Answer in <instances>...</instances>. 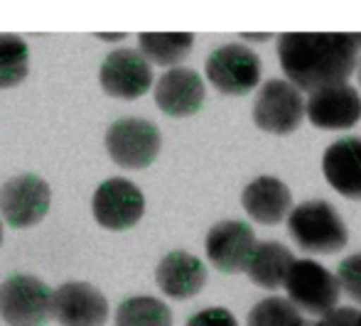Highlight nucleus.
I'll list each match as a JSON object with an SVG mask.
<instances>
[{"label":"nucleus","instance_id":"obj_1","mask_svg":"<svg viewBox=\"0 0 361 326\" xmlns=\"http://www.w3.org/2000/svg\"><path fill=\"white\" fill-rule=\"evenodd\" d=\"M359 52L361 35L286 32L278 39V59L288 81L307 94L347 84L359 66Z\"/></svg>","mask_w":361,"mask_h":326},{"label":"nucleus","instance_id":"obj_2","mask_svg":"<svg viewBox=\"0 0 361 326\" xmlns=\"http://www.w3.org/2000/svg\"><path fill=\"white\" fill-rule=\"evenodd\" d=\"M288 231L305 253L332 256L349 243L347 223L329 201L314 199L295 206L288 216Z\"/></svg>","mask_w":361,"mask_h":326},{"label":"nucleus","instance_id":"obj_3","mask_svg":"<svg viewBox=\"0 0 361 326\" xmlns=\"http://www.w3.org/2000/svg\"><path fill=\"white\" fill-rule=\"evenodd\" d=\"M52 297L35 275H10L0 284V319L8 326H44L52 319Z\"/></svg>","mask_w":361,"mask_h":326},{"label":"nucleus","instance_id":"obj_4","mask_svg":"<svg viewBox=\"0 0 361 326\" xmlns=\"http://www.w3.org/2000/svg\"><path fill=\"white\" fill-rule=\"evenodd\" d=\"M106 150L123 170H145L160 155L162 135L155 123L143 118H121L106 130Z\"/></svg>","mask_w":361,"mask_h":326},{"label":"nucleus","instance_id":"obj_5","mask_svg":"<svg viewBox=\"0 0 361 326\" xmlns=\"http://www.w3.org/2000/svg\"><path fill=\"white\" fill-rule=\"evenodd\" d=\"M305 106L298 86L288 79H271L253 101V123L273 135H290L307 118Z\"/></svg>","mask_w":361,"mask_h":326},{"label":"nucleus","instance_id":"obj_6","mask_svg":"<svg viewBox=\"0 0 361 326\" xmlns=\"http://www.w3.org/2000/svg\"><path fill=\"white\" fill-rule=\"evenodd\" d=\"M286 289L288 299L300 312L319 314V317L337 309L339 294H342L337 275L314 261H295L286 280Z\"/></svg>","mask_w":361,"mask_h":326},{"label":"nucleus","instance_id":"obj_7","mask_svg":"<svg viewBox=\"0 0 361 326\" xmlns=\"http://www.w3.org/2000/svg\"><path fill=\"white\" fill-rule=\"evenodd\" d=\"M207 79L224 96H246L261 84V59L243 44H224L207 59Z\"/></svg>","mask_w":361,"mask_h":326},{"label":"nucleus","instance_id":"obj_8","mask_svg":"<svg viewBox=\"0 0 361 326\" xmlns=\"http://www.w3.org/2000/svg\"><path fill=\"white\" fill-rule=\"evenodd\" d=\"M52 189L37 175H18L0 187V216L13 228L37 226L49 211Z\"/></svg>","mask_w":361,"mask_h":326},{"label":"nucleus","instance_id":"obj_9","mask_svg":"<svg viewBox=\"0 0 361 326\" xmlns=\"http://www.w3.org/2000/svg\"><path fill=\"white\" fill-rule=\"evenodd\" d=\"M91 211L101 228L109 231H128L143 218L145 213V196L133 182L121 180H106L99 184L94 199H91Z\"/></svg>","mask_w":361,"mask_h":326},{"label":"nucleus","instance_id":"obj_10","mask_svg":"<svg viewBox=\"0 0 361 326\" xmlns=\"http://www.w3.org/2000/svg\"><path fill=\"white\" fill-rule=\"evenodd\" d=\"M99 81L114 99L135 101L152 86V66L138 49H114L101 64Z\"/></svg>","mask_w":361,"mask_h":326},{"label":"nucleus","instance_id":"obj_11","mask_svg":"<svg viewBox=\"0 0 361 326\" xmlns=\"http://www.w3.org/2000/svg\"><path fill=\"white\" fill-rule=\"evenodd\" d=\"M256 246L258 241L253 236V228L243 221L216 223L207 233V243H204L209 263L226 275H236L241 270H246Z\"/></svg>","mask_w":361,"mask_h":326},{"label":"nucleus","instance_id":"obj_12","mask_svg":"<svg viewBox=\"0 0 361 326\" xmlns=\"http://www.w3.org/2000/svg\"><path fill=\"white\" fill-rule=\"evenodd\" d=\"M307 120L322 130H349L361 120V96L354 86H329L307 99Z\"/></svg>","mask_w":361,"mask_h":326},{"label":"nucleus","instance_id":"obj_13","mask_svg":"<svg viewBox=\"0 0 361 326\" xmlns=\"http://www.w3.org/2000/svg\"><path fill=\"white\" fill-rule=\"evenodd\" d=\"M52 317L62 326H104L109 302L89 282H67L52 297Z\"/></svg>","mask_w":361,"mask_h":326},{"label":"nucleus","instance_id":"obj_14","mask_svg":"<svg viewBox=\"0 0 361 326\" xmlns=\"http://www.w3.org/2000/svg\"><path fill=\"white\" fill-rule=\"evenodd\" d=\"M204 81L195 69L175 66L165 71L155 84V104L165 115L190 118L204 104Z\"/></svg>","mask_w":361,"mask_h":326},{"label":"nucleus","instance_id":"obj_15","mask_svg":"<svg viewBox=\"0 0 361 326\" xmlns=\"http://www.w3.org/2000/svg\"><path fill=\"white\" fill-rule=\"evenodd\" d=\"M322 172L342 196L361 201V137H342L324 150Z\"/></svg>","mask_w":361,"mask_h":326},{"label":"nucleus","instance_id":"obj_16","mask_svg":"<svg viewBox=\"0 0 361 326\" xmlns=\"http://www.w3.org/2000/svg\"><path fill=\"white\" fill-rule=\"evenodd\" d=\"M155 282L167 297L190 299L207 284V268L197 256L185 251H172L157 263Z\"/></svg>","mask_w":361,"mask_h":326},{"label":"nucleus","instance_id":"obj_17","mask_svg":"<svg viewBox=\"0 0 361 326\" xmlns=\"http://www.w3.org/2000/svg\"><path fill=\"white\" fill-rule=\"evenodd\" d=\"M241 203L253 221L276 226L293 211V194L288 184L276 177H258L243 189Z\"/></svg>","mask_w":361,"mask_h":326},{"label":"nucleus","instance_id":"obj_18","mask_svg":"<svg viewBox=\"0 0 361 326\" xmlns=\"http://www.w3.org/2000/svg\"><path fill=\"white\" fill-rule=\"evenodd\" d=\"M293 265H295V258L286 246L266 241L256 246L246 272H248V277H251V282L258 284V287L278 289V287H286V280H288L290 270H293Z\"/></svg>","mask_w":361,"mask_h":326},{"label":"nucleus","instance_id":"obj_19","mask_svg":"<svg viewBox=\"0 0 361 326\" xmlns=\"http://www.w3.org/2000/svg\"><path fill=\"white\" fill-rule=\"evenodd\" d=\"M195 47L192 32H143L138 35V52L150 64L172 66L180 64Z\"/></svg>","mask_w":361,"mask_h":326},{"label":"nucleus","instance_id":"obj_20","mask_svg":"<svg viewBox=\"0 0 361 326\" xmlns=\"http://www.w3.org/2000/svg\"><path fill=\"white\" fill-rule=\"evenodd\" d=\"M116 326H172V312L157 297H130L121 302Z\"/></svg>","mask_w":361,"mask_h":326},{"label":"nucleus","instance_id":"obj_21","mask_svg":"<svg viewBox=\"0 0 361 326\" xmlns=\"http://www.w3.org/2000/svg\"><path fill=\"white\" fill-rule=\"evenodd\" d=\"M30 74V47L15 35H0V89H15Z\"/></svg>","mask_w":361,"mask_h":326},{"label":"nucleus","instance_id":"obj_22","mask_svg":"<svg viewBox=\"0 0 361 326\" xmlns=\"http://www.w3.org/2000/svg\"><path fill=\"white\" fill-rule=\"evenodd\" d=\"M305 319L290 299L266 297L248 312L246 326H302Z\"/></svg>","mask_w":361,"mask_h":326},{"label":"nucleus","instance_id":"obj_23","mask_svg":"<svg viewBox=\"0 0 361 326\" xmlns=\"http://www.w3.org/2000/svg\"><path fill=\"white\" fill-rule=\"evenodd\" d=\"M339 284H342V292L349 294L354 302L361 304V253L359 256H349L339 263L337 270Z\"/></svg>","mask_w":361,"mask_h":326},{"label":"nucleus","instance_id":"obj_24","mask_svg":"<svg viewBox=\"0 0 361 326\" xmlns=\"http://www.w3.org/2000/svg\"><path fill=\"white\" fill-rule=\"evenodd\" d=\"M187 326H238L236 317L224 307H209L197 312L195 317L187 322Z\"/></svg>","mask_w":361,"mask_h":326},{"label":"nucleus","instance_id":"obj_25","mask_svg":"<svg viewBox=\"0 0 361 326\" xmlns=\"http://www.w3.org/2000/svg\"><path fill=\"white\" fill-rule=\"evenodd\" d=\"M314 326H361V314L352 307H337L324 317H319Z\"/></svg>","mask_w":361,"mask_h":326},{"label":"nucleus","instance_id":"obj_26","mask_svg":"<svg viewBox=\"0 0 361 326\" xmlns=\"http://www.w3.org/2000/svg\"><path fill=\"white\" fill-rule=\"evenodd\" d=\"M246 39H251V42H266L271 35H243Z\"/></svg>","mask_w":361,"mask_h":326},{"label":"nucleus","instance_id":"obj_27","mask_svg":"<svg viewBox=\"0 0 361 326\" xmlns=\"http://www.w3.org/2000/svg\"><path fill=\"white\" fill-rule=\"evenodd\" d=\"M99 37H101V39H106V42H116V39H123L126 35H121V32H118V35H99Z\"/></svg>","mask_w":361,"mask_h":326},{"label":"nucleus","instance_id":"obj_28","mask_svg":"<svg viewBox=\"0 0 361 326\" xmlns=\"http://www.w3.org/2000/svg\"><path fill=\"white\" fill-rule=\"evenodd\" d=\"M357 71H359V84H361V57H359V66H357Z\"/></svg>","mask_w":361,"mask_h":326},{"label":"nucleus","instance_id":"obj_29","mask_svg":"<svg viewBox=\"0 0 361 326\" xmlns=\"http://www.w3.org/2000/svg\"><path fill=\"white\" fill-rule=\"evenodd\" d=\"M0 246H3V223H0Z\"/></svg>","mask_w":361,"mask_h":326},{"label":"nucleus","instance_id":"obj_30","mask_svg":"<svg viewBox=\"0 0 361 326\" xmlns=\"http://www.w3.org/2000/svg\"><path fill=\"white\" fill-rule=\"evenodd\" d=\"M302 326H314V324H310V322H307V319H305V324H302Z\"/></svg>","mask_w":361,"mask_h":326}]
</instances>
